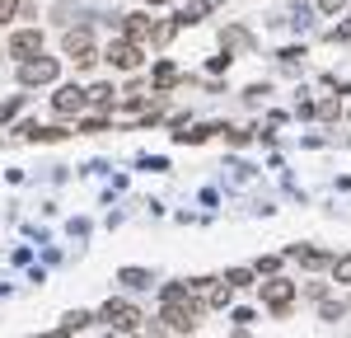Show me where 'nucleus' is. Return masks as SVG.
Returning <instances> with one entry per match:
<instances>
[{
    "label": "nucleus",
    "mask_w": 351,
    "mask_h": 338,
    "mask_svg": "<svg viewBox=\"0 0 351 338\" xmlns=\"http://www.w3.org/2000/svg\"><path fill=\"white\" fill-rule=\"evenodd\" d=\"M99 319L108 324L112 334H141V329H145V324H141L145 315H141L136 306H127V301H108V306L99 310Z\"/></svg>",
    "instance_id": "nucleus-1"
},
{
    "label": "nucleus",
    "mask_w": 351,
    "mask_h": 338,
    "mask_svg": "<svg viewBox=\"0 0 351 338\" xmlns=\"http://www.w3.org/2000/svg\"><path fill=\"white\" fill-rule=\"evenodd\" d=\"M61 47H66V56L75 61V66H94L99 61V52H94V38H89V28H66V38H61Z\"/></svg>",
    "instance_id": "nucleus-2"
},
{
    "label": "nucleus",
    "mask_w": 351,
    "mask_h": 338,
    "mask_svg": "<svg viewBox=\"0 0 351 338\" xmlns=\"http://www.w3.org/2000/svg\"><path fill=\"white\" fill-rule=\"evenodd\" d=\"M56 71H61V66H56L52 56H28V61H19V84H28V89H33V84H52L56 80Z\"/></svg>",
    "instance_id": "nucleus-3"
},
{
    "label": "nucleus",
    "mask_w": 351,
    "mask_h": 338,
    "mask_svg": "<svg viewBox=\"0 0 351 338\" xmlns=\"http://www.w3.org/2000/svg\"><path fill=\"white\" fill-rule=\"evenodd\" d=\"M192 315H197V306H178V301H164V334H192V329H197V319H192Z\"/></svg>",
    "instance_id": "nucleus-4"
},
{
    "label": "nucleus",
    "mask_w": 351,
    "mask_h": 338,
    "mask_svg": "<svg viewBox=\"0 0 351 338\" xmlns=\"http://www.w3.org/2000/svg\"><path fill=\"white\" fill-rule=\"evenodd\" d=\"M104 61H108L112 71H136V66H141V43H132V38H117V43H108Z\"/></svg>",
    "instance_id": "nucleus-5"
},
{
    "label": "nucleus",
    "mask_w": 351,
    "mask_h": 338,
    "mask_svg": "<svg viewBox=\"0 0 351 338\" xmlns=\"http://www.w3.org/2000/svg\"><path fill=\"white\" fill-rule=\"evenodd\" d=\"M84 104H89V89H80V84H61V89H56V99H52L56 117H80Z\"/></svg>",
    "instance_id": "nucleus-6"
},
{
    "label": "nucleus",
    "mask_w": 351,
    "mask_h": 338,
    "mask_svg": "<svg viewBox=\"0 0 351 338\" xmlns=\"http://www.w3.org/2000/svg\"><path fill=\"white\" fill-rule=\"evenodd\" d=\"M263 301H267L276 315H286L291 301H295V282H291V278H267V282H263Z\"/></svg>",
    "instance_id": "nucleus-7"
},
{
    "label": "nucleus",
    "mask_w": 351,
    "mask_h": 338,
    "mask_svg": "<svg viewBox=\"0 0 351 338\" xmlns=\"http://www.w3.org/2000/svg\"><path fill=\"white\" fill-rule=\"evenodd\" d=\"M43 52V33L38 28H19L14 38H10V56L14 61H28V56H38Z\"/></svg>",
    "instance_id": "nucleus-8"
},
{
    "label": "nucleus",
    "mask_w": 351,
    "mask_h": 338,
    "mask_svg": "<svg viewBox=\"0 0 351 338\" xmlns=\"http://www.w3.org/2000/svg\"><path fill=\"white\" fill-rule=\"evenodd\" d=\"M127 24H122V33L132 38V43H150V28H155V19L150 14H122Z\"/></svg>",
    "instance_id": "nucleus-9"
},
{
    "label": "nucleus",
    "mask_w": 351,
    "mask_h": 338,
    "mask_svg": "<svg viewBox=\"0 0 351 338\" xmlns=\"http://www.w3.org/2000/svg\"><path fill=\"white\" fill-rule=\"evenodd\" d=\"M24 137L28 141H61V137H66V127H38V122H28Z\"/></svg>",
    "instance_id": "nucleus-10"
},
{
    "label": "nucleus",
    "mask_w": 351,
    "mask_h": 338,
    "mask_svg": "<svg viewBox=\"0 0 351 338\" xmlns=\"http://www.w3.org/2000/svg\"><path fill=\"white\" fill-rule=\"evenodd\" d=\"M291 258H300L304 268H324V263H328V258H324V254H319V249H300V245H295V249H291Z\"/></svg>",
    "instance_id": "nucleus-11"
},
{
    "label": "nucleus",
    "mask_w": 351,
    "mask_h": 338,
    "mask_svg": "<svg viewBox=\"0 0 351 338\" xmlns=\"http://www.w3.org/2000/svg\"><path fill=\"white\" fill-rule=\"evenodd\" d=\"M117 278L127 282V286H132V291H141V286H150V273H141V268H122V273H117Z\"/></svg>",
    "instance_id": "nucleus-12"
},
{
    "label": "nucleus",
    "mask_w": 351,
    "mask_h": 338,
    "mask_svg": "<svg viewBox=\"0 0 351 338\" xmlns=\"http://www.w3.org/2000/svg\"><path fill=\"white\" fill-rule=\"evenodd\" d=\"M112 94H117L112 84H94V89H89V104H99V109H112Z\"/></svg>",
    "instance_id": "nucleus-13"
},
{
    "label": "nucleus",
    "mask_w": 351,
    "mask_h": 338,
    "mask_svg": "<svg viewBox=\"0 0 351 338\" xmlns=\"http://www.w3.org/2000/svg\"><path fill=\"white\" fill-rule=\"evenodd\" d=\"M173 80H178V71H173L169 61H160V66H155V89H169Z\"/></svg>",
    "instance_id": "nucleus-14"
},
{
    "label": "nucleus",
    "mask_w": 351,
    "mask_h": 338,
    "mask_svg": "<svg viewBox=\"0 0 351 338\" xmlns=\"http://www.w3.org/2000/svg\"><path fill=\"white\" fill-rule=\"evenodd\" d=\"M225 47H239V52H248V47H253V38H248L243 28H230V33H225Z\"/></svg>",
    "instance_id": "nucleus-15"
},
{
    "label": "nucleus",
    "mask_w": 351,
    "mask_h": 338,
    "mask_svg": "<svg viewBox=\"0 0 351 338\" xmlns=\"http://www.w3.org/2000/svg\"><path fill=\"white\" fill-rule=\"evenodd\" d=\"M332 278H337V282H347V286H351V254L332 258Z\"/></svg>",
    "instance_id": "nucleus-16"
},
{
    "label": "nucleus",
    "mask_w": 351,
    "mask_h": 338,
    "mask_svg": "<svg viewBox=\"0 0 351 338\" xmlns=\"http://www.w3.org/2000/svg\"><path fill=\"white\" fill-rule=\"evenodd\" d=\"M89 319H94V315H84V310H71V315L61 319V329H89Z\"/></svg>",
    "instance_id": "nucleus-17"
},
{
    "label": "nucleus",
    "mask_w": 351,
    "mask_h": 338,
    "mask_svg": "<svg viewBox=\"0 0 351 338\" xmlns=\"http://www.w3.org/2000/svg\"><path fill=\"white\" fill-rule=\"evenodd\" d=\"M225 282H230V286H253V273H248V268H230Z\"/></svg>",
    "instance_id": "nucleus-18"
},
{
    "label": "nucleus",
    "mask_w": 351,
    "mask_h": 338,
    "mask_svg": "<svg viewBox=\"0 0 351 338\" xmlns=\"http://www.w3.org/2000/svg\"><path fill=\"white\" fill-rule=\"evenodd\" d=\"M19 104H24L19 94H14V99H5V104H0V122H5V117H14V113H19Z\"/></svg>",
    "instance_id": "nucleus-19"
},
{
    "label": "nucleus",
    "mask_w": 351,
    "mask_h": 338,
    "mask_svg": "<svg viewBox=\"0 0 351 338\" xmlns=\"http://www.w3.org/2000/svg\"><path fill=\"white\" fill-rule=\"evenodd\" d=\"M14 14H19V0H0V24L14 19Z\"/></svg>",
    "instance_id": "nucleus-20"
},
{
    "label": "nucleus",
    "mask_w": 351,
    "mask_h": 338,
    "mask_svg": "<svg viewBox=\"0 0 351 338\" xmlns=\"http://www.w3.org/2000/svg\"><path fill=\"white\" fill-rule=\"evenodd\" d=\"M319 117H337V99H324L319 104Z\"/></svg>",
    "instance_id": "nucleus-21"
},
{
    "label": "nucleus",
    "mask_w": 351,
    "mask_h": 338,
    "mask_svg": "<svg viewBox=\"0 0 351 338\" xmlns=\"http://www.w3.org/2000/svg\"><path fill=\"white\" fill-rule=\"evenodd\" d=\"M342 315H347L342 306H332V301H324V319H342Z\"/></svg>",
    "instance_id": "nucleus-22"
},
{
    "label": "nucleus",
    "mask_w": 351,
    "mask_h": 338,
    "mask_svg": "<svg viewBox=\"0 0 351 338\" xmlns=\"http://www.w3.org/2000/svg\"><path fill=\"white\" fill-rule=\"evenodd\" d=\"M342 5H347V0H319V10H324V14H332V10H342Z\"/></svg>",
    "instance_id": "nucleus-23"
},
{
    "label": "nucleus",
    "mask_w": 351,
    "mask_h": 338,
    "mask_svg": "<svg viewBox=\"0 0 351 338\" xmlns=\"http://www.w3.org/2000/svg\"><path fill=\"white\" fill-rule=\"evenodd\" d=\"M145 5H169V0H145Z\"/></svg>",
    "instance_id": "nucleus-24"
}]
</instances>
